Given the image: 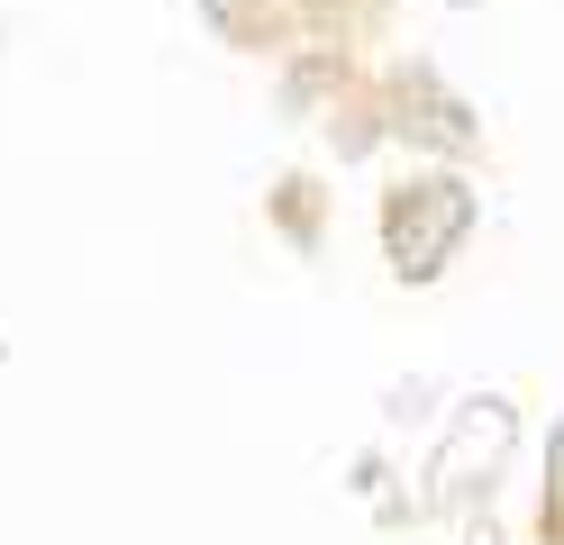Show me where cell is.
<instances>
[{
	"label": "cell",
	"instance_id": "cell-1",
	"mask_svg": "<svg viewBox=\"0 0 564 545\" xmlns=\"http://www.w3.org/2000/svg\"><path fill=\"white\" fill-rule=\"evenodd\" d=\"M455 228H465V192H455V182H419V192H401L392 200V264L410 282L437 273L446 246H455Z\"/></svg>",
	"mask_w": 564,
	"mask_h": 545
}]
</instances>
